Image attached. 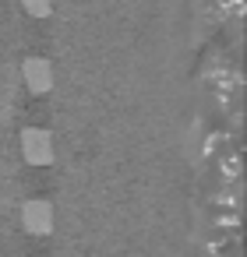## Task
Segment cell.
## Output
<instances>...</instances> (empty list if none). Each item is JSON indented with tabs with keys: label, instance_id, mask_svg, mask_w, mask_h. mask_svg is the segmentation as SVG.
I'll use <instances>...</instances> for the list:
<instances>
[{
	"label": "cell",
	"instance_id": "6da1fadb",
	"mask_svg": "<svg viewBox=\"0 0 247 257\" xmlns=\"http://www.w3.org/2000/svg\"><path fill=\"white\" fill-rule=\"evenodd\" d=\"M22 155L29 166H50L53 162V138L43 127H29L22 131Z\"/></svg>",
	"mask_w": 247,
	"mask_h": 257
},
{
	"label": "cell",
	"instance_id": "7a4b0ae2",
	"mask_svg": "<svg viewBox=\"0 0 247 257\" xmlns=\"http://www.w3.org/2000/svg\"><path fill=\"white\" fill-rule=\"evenodd\" d=\"M22 225L32 236H50L53 232V204L50 201H25L22 204Z\"/></svg>",
	"mask_w": 247,
	"mask_h": 257
},
{
	"label": "cell",
	"instance_id": "3957f363",
	"mask_svg": "<svg viewBox=\"0 0 247 257\" xmlns=\"http://www.w3.org/2000/svg\"><path fill=\"white\" fill-rule=\"evenodd\" d=\"M22 78H25V88L32 95H46L53 88V67H50L46 57H29L22 64Z\"/></svg>",
	"mask_w": 247,
	"mask_h": 257
},
{
	"label": "cell",
	"instance_id": "277c9868",
	"mask_svg": "<svg viewBox=\"0 0 247 257\" xmlns=\"http://www.w3.org/2000/svg\"><path fill=\"white\" fill-rule=\"evenodd\" d=\"M22 8L32 18H50L53 15V0H22Z\"/></svg>",
	"mask_w": 247,
	"mask_h": 257
}]
</instances>
